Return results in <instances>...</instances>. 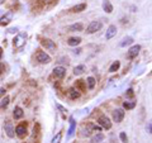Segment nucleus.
<instances>
[{"label":"nucleus","instance_id":"37","mask_svg":"<svg viewBox=\"0 0 152 143\" xmlns=\"http://www.w3.org/2000/svg\"><path fill=\"white\" fill-rule=\"evenodd\" d=\"M125 22H128V19H127V18H122V23L125 24Z\"/></svg>","mask_w":152,"mask_h":143},{"label":"nucleus","instance_id":"5","mask_svg":"<svg viewBox=\"0 0 152 143\" xmlns=\"http://www.w3.org/2000/svg\"><path fill=\"white\" fill-rule=\"evenodd\" d=\"M98 123L101 128H104V129H110L112 128V122L109 120V118L108 117H105V115H101L99 119H98Z\"/></svg>","mask_w":152,"mask_h":143},{"label":"nucleus","instance_id":"7","mask_svg":"<svg viewBox=\"0 0 152 143\" xmlns=\"http://www.w3.org/2000/svg\"><path fill=\"white\" fill-rule=\"evenodd\" d=\"M66 75V69L62 66H57L53 69V76L56 79H63Z\"/></svg>","mask_w":152,"mask_h":143},{"label":"nucleus","instance_id":"3","mask_svg":"<svg viewBox=\"0 0 152 143\" xmlns=\"http://www.w3.org/2000/svg\"><path fill=\"white\" fill-rule=\"evenodd\" d=\"M15 134L19 138H24L25 136H27V123H25V122H23V123H20V124L16 125Z\"/></svg>","mask_w":152,"mask_h":143},{"label":"nucleus","instance_id":"25","mask_svg":"<svg viewBox=\"0 0 152 143\" xmlns=\"http://www.w3.org/2000/svg\"><path fill=\"white\" fill-rule=\"evenodd\" d=\"M11 19V14H8L6 16H3V18H0V26H4V24H8L10 22Z\"/></svg>","mask_w":152,"mask_h":143},{"label":"nucleus","instance_id":"6","mask_svg":"<svg viewBox=\"0 0 152 143\" xmlns=\"http://www.w3.org/2000/svg\"><path fill=\"white\" fill-rule=\"evenodd\" d=\"M41 44L46 49H48V51H51V52L56 51V44H54V42L51 41V39H42L41 41Z\"/></svg>","mask_w":152,"mask_h":143},{"label":"nucleus","instance_id":"8","mask_svg":"<svg viewBox=\"0 0 152 143\" xmlns=\"http://www.w3.org/2000/svg\"><path fill=\"white\" fill-rule=\"evenodd\" d=\"M123 118H124V110H123V109H115V110L113 112V119H114V122L120 123V122L123 120Z\"/></svg>","mask_w":152,"mask_h":143},{"label":"nucleus","instance_id":"11","mask_svg":"<svg viewBox=\"0 0 152 143\" xmlns=\"http://www.w3.org/2000/svg\"><path fill=\"white\" fill-rule=\"evenodd\" d=\"M67 96H69L71 100H75L80 96V91L76 89V87H71V89H69V91H67Z\"/></svg>","mask_w":152,"mask_h":143},{"label":"nucleus","instance_id":"27","mask_svg":"<svg viewBox=\"0 0 152 143\" xmlns=\"http://www.w3.org/2000/svg\"><path fill=\"white\" fill-rule=\"evenodd\" d=\"M75 86H76V89H77V90H81V91L85 90V85H84V81H82V80H77V81H76V84H75Z\"/></svg>","mask_w":152,"mask_h":143},{"label":"nucleus","instance_id":"22","mask_svg":"<svg viewBox=\"0 0 152 143\" xmlns=\"http://www.w3.org/2000/svg\"><path fill=\"white\" fill-rule=\"evenodd\" d=\"M84 71H85V66H84V65H79V66H76L74 69V74L76 75V76H79V75L84 74Z\"/></svg>","mask_w":152,"mask_h":143},{"label":"nucleus","instance_id":"4","mask_svg":"<svg viewBox=\"0 0 152 143\" xmlns=\"http://www.w3.org/2000/svg\"><path fill=\"white\" fill-rule=\"evenodd\" d=\"M139 51H141V46H139V44L132 46V47L129 48V51L127 52V57H128L129 60H133V58H136L138 56Z\"/></svg>","mask_w":152,"mask_h":143},{"label":"nucleus","instance_id":"17","mask_svg":"<svg viewBox=\"0 0 152 143\" xmlns=\"http://www.w3.org/2000/svg\"><path fill=\"white\" fill-rule=\"evenodd\" d=\"M85 9H86V4L81 3V4H77V5H75V6L71 8V11H74V13H80V11H82Z\"/></svg>","mask_w":152,"mask_h":143},{"label":"nucleus","instance_id":"9","mask_svg":"<svg viewBox=\"0 0 152 143\" xmlns=\"http://www.w3.org/2000/svg\"><path fill=\"white\" fill-rule=\"evenodd\" d=\"M4 129H5V133L9 138H13L15 136V129H14V127H13V124L10 123V122H6V123L4 124Z\"/></svg>","mask_w":152,"mask_h":143},{"label":"nucleus","instance_id":"10","mask_svg":"<svg viewBox=\"0 0 152 143\" xmlns=\"http://www.w3.org/2000/svg\"><path fill=\"white\" fill-rule=\"evenodd\" d=\"M117 31L118 29H117L115 26H113V24L109 26V28L107 29V33H105V39H112L113 37L117 34Z\"/></svg>","mask_w":152,"mask_h":143},{"label":"nucleus","instance_id":"2","mask_svg":"<svg viewBox=\"0 0 152 143\" xmlns=\"http://www.w3.org/2000/svg\"><path fill=\"white\" fill-rule=\"evenodd\" d=\"M36 58H37V61L39 62V64H42V65H46V64H49V62H51V57L46 52L41 51V49L37 52Z\"/></svg>","mask_w":152,"mask_h":143},{"label":"nucleus","instance_id":"30","mask_svg":"<svg viewBox=\"0 0 152 143\" xmlns=\"http://www.w3.org/2000/svg\"><path fill=\"white\" fill-rule=\"evenodd\" d=\"M146 130H147V133H150V134H152V119L147 123V125H146Z\"/></svg>","mask_w":152,"mask_h":143},{"label":"nucleus","instance_id":"32","mask_svg":"<svg viewBox=\"0 0 152 143\" xmlns=\"http://www.w3.org/2000/svg\"><path fill=\"white\" fill-rule=\"evenodd\" d=\"M4 71H5V65H4V64H0V75H1Z\"/></svg>","mask_w":152,"mask_h":143},{"label":"nucleus","instance_id":"16","mask_svg":"<svg viewBox=\"0 0 152 143\" xmlns=\"http://www.w3.org/2000/svg\"><path fill=\"white\" fill-rule=\"evenodd\" d=\"M81 43V38L80 37H71V38H69V41H67V44L71 46V47H75V46H77Z\"/></svg>","mask_w":152,"mask_h":143},{"label":"nucleus","instance_id":"33","mask_svg":"<svg viewBox=\"0 0 152 143\" xmlns=\"http://www.w3.org/2000/svg\"><path fill=\"white\" fill-rule=\"evenodd\" d=\"M130 11H132V13H136V11H137V6L136 5H130Z\"/></svg>","mask_w":152,"mask_h":143},{"label":"nucleus","instance_id":"24","mask_svg":"<svg viewBox=\"0 0 152 143\" xmlns=\"http://www.w3.org/2000/svg\"><path fill=\"white\" fill-rule=\"evenodd\" d=\"M86 82H87V86H89V89H94L95 87V82H96V80L92 77V76H90V77H87V80H86Z\"/></svg>","mask_w":152,"mask_h":143},{"label":"nucleus","instance_id":"38","mask_svg":"<svg viewBox=\"0 0 152 143\" xmlns=\"http://www.w3.org/2000/svg\"><path fill=\"white\" fill-rule=\"evenodd\" d=\"M1 56H3V51H1V48H0V58H1Z\"/></svg>","mask_w":152,"mask_h":143},{"label":"nucleus","instance_id":"34","mask_svg":"<svg viewBox=\"0 0 152 143\" xmlns=\"http://www.w3.org/2000/svg\"><path fill=\"white\" fill-rule=\"evenodd\" d=\"M1 95H5V89L4 87H0V96Z\"/></svg>","mask_w":152,"mask_h":143},{"label":"nucleus","instance_id":"31","mask_svg":"<svg viewBox=\"0 0 152 143\" xmlns=\"http://www.w3.org/2000/svg\"><path fill=\"white\" fill-rule=\"evenodd\" d=\"M125 96H127V98H133V96H134V92H133V90H132V89H128V90H127V92H125Z\"/></svg>","mask_w":152,"mask_h":143},{"label":"nucleus","instance_id":"23","mask_svg":"<svg viewBox=\"0 0 152 143\" xmlns=\"http://www.w3.org/2000/svg\"><path fill=\"white\" fill-rule=\"evenodd\" d=\"M85 132V130H84ZM91 132H94V124H91V123H87L86 124V132L84 133V136H86V137H89L91 134Z\"/></svg>","mask_w":152,"mask_h":143},{"label":"nucleus","instance_id":"20","mask_svg":"<svg viewBox=\"0 0 152 143\" xmlns=\"http://www.w3.org/2000/svg\"><path fill=\"white\" fill-rule=\"evenodd\" d=\"M103 141H104V134L98 133L96 136H94V137L91 138L90 143H100V142H103Z\"/></svg>","mask_w":152,"mask_h":143},{"label":"nucleus","instance_id":"12","mask_svg":"<svg viewBox=\"0 0 152 143\" xmlns=\"http://www.w3.org/2000/svg\"><path fill=\"white\" fill-rule=\"evenodd\" d=\"M84 31V24L82 23H74L69 27V32H82Z\"/></svg>","mask_w":152,"mask_h":143},{"label":"nucleus","instance_id":"14","mask_svg":"<svg viewBox=\"0 0 152 143\" xmlns=\"http://www.w3.org/2000/svg\"><path fill=\"white\" fill-rule=\"evenodd\" d=\"M103 10L105 11V13H108V14H110L113 11V5H112V3L109 1V0H104L103 1Z\"/></svg>","mask_w":152,"mask_h":143},{"label":"nucleus","instance_id":"15","mask_svg":"<svg viewBox=\"0 0 152 143\" xmlns=\"http://www.w3.org/2000/svg\"><path fill=\"white\" fill-rule=\"evenodd\" d=\"M13 115H14L15 119H22L23 115H24L23 109L20 108V107H15L14 108V112H13Z\"/></svg>","mask_w":152,"mask_h":143},{"label":"nucleus","instance_id":"19","mask_svg":"<svg viewBox=\"0 0 152 143\" xmlns=\"http://www.w3.org/2000/svg\"><path fill=\"white\" fill-rule=\"evenodd\" d=\"M9 103H10V98L8 95H5L1 99V103H0V109H6L8 105H9Z\"/></svg>","mask_w":152,"mask_h":143},{"label":"nucleus","instance_id":"21","mask_svg":"<svg viewBox=\"0 0 152 143\" xmlns=\"http://www.w3.org/2000/svg\"><path fill=\"white\" fill-rule=\"evenodd\" d=\"M119 67H120V62L119 61H114L112 66L109 67V72H117L118 70H119Z\"/></svg>","mask_w":152,"mask_h":143},{"label":"nucleus","instance_id":"26","mask_svg":"<svg viewBox=\"0 0 152 143\" xmlns=\"http://www.w3.org/2000/svg\"><path fill=\"white\" fill-rule=\"evenodd\" d=\"M136 107V103L134 102H124L123 103V108L127 109V110H130V109H133Z\"/></svg>","mask_w":152,"mask_h":143},{"label":"nucleus","instance_id":"35","mask_svg":"<svg viewBox=\"0 0 152 143\" xmlns=\"http://www.w3.org/2000/svg\"><path fill=\"white\" fill-rule=\"evenodd\" d=\"M74 53L75 54H80V53H81V48H76L75 51H74Z\"/></svg>","mask_w":152,"mask_h":143},{"label":"nucleus","instance_id":"36","mask_svg":"<svg viewBox=\"0 0 152 143\" xmlns=\"http://www.w3.org/2000/svg\"><path fill=\"white\" fill-rule=\"evenodd\" d=\"M57 108H58V109H60V110H61L62 113H65V112H67V110H66V109H65V108H62V107H61V105H57Z\"/></svg>","mask_w":152,"mask_h":143},{"label":"nucleus","instance_id":"1","mask_svg":"<svg viewBox=\"0 0 152 143\" xmlns=\"http://www.w3.org/2000/svg\"><path fill=\"white\" fill-rule=\"evenodd\" d=\"M101 28H103V23L99 22V20H92V22L87 26L86 32L89 33V34H92V33H95V32L100 31Z\"/></svg>","mask_w":152,"mask_h":143},{"label":"nucleus","instance_id":"28","mask_svg":"<svg viewBox=\"0 0 152 143\" xmlns=\"http://www.w3.org/2000/svg\"><path fill=\"white\" fill-rule=\"evenodd\" d=\"M61 139H62V132H58V133H57V136L53 138L52 142H51V143H60V142H61Z\"/></svg>","mask_w":152,"mask_h":143},{"label":"nucleus","instance_id":"29","mask_svg":"<svg viewBox=\"0 0 152 143\" xmlns=\"http://www.w3.org/2000/svg\"><path fill=\"white\" fill-rule=\"evenodd\" d=\"M119 138H120L122 143H128V138H127V134H125L124 132H120V134H119Z\"/></svg>","mask_w":152,"mask_h":143},{"label":"nucleus","instance_id":"13","mask_svg":"<svg viewBox=\"0 0 152 143\" xmlns=\"http://www.w3.org/2000/svg\"><path fill=\"white\" fill-rule=\"evenodd\" d=\"M75 128H76V122L74 119V117H70V129H69V134H67V137H69V138H71L74 136Z\"/></svg>","mask_w":152,"mask_h":143},{"label":"nucleus","instance_id":"18","mask_svg":"<svg viewBox=\"0 0 152 143\" xmlns=\"http://www.w3.org/2000/svg\"><path fill=\"white\" fill-rule=\"evenodd\" d=\"M132 43H133V38H132V37H125V38H123V41L119 43V47H127V46H129Z\"/></svg>","mask_w":152,"mask_h":143}]
</instances>
